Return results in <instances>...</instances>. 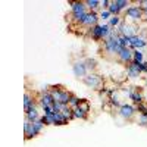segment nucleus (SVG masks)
Here are the masks:
<instances>
[{"label":"nucleus","mask_w":147,"mask_h":147,"mask_svg":"<svg viewBox=\"0 0 147 147\" xmlns=\"http://www.w3.org/2000/svg\"><path fill=\"white\" fill-rule=\"evenodd\" d=\"M119 32L116 28H112L109 37L99 44V55L107 60H116L122 47L119 46Z\"/></svg>","instance_id":"nucleus-1"},{"label":"nucleus","mask_w":147,"mask_h":147,"mask_svg":"<svg viewBox=\"0 0 147 147\" xmlns=\"http://www.w3.org/2000/svg\"><path fill=\"white\" fill-rule=\"evenodd\" d=\"M47 90H49V93L53 96L55 102H59V103H62V105H68L71 96L74 94L72 91H69L65 85H62V84L47 85Z\"/></svg>","instance_id":"nucleus-2"},{"label":"nucleus","mask_w":147,"mask_h":147,"mask_svg":"<svg viewBox=\"0 0 147 147\" xmlns=\"http://www.w3.org/2000/svg\"><path fill=\"white\" fill-rule=\"evenodd\" d=\"M110 31H112V28L109 27V24H97V25H94L90 31H88V34H87V37L88 38H91L93 41H96V43H102L103 40H106L107 37H109V34H110Z\"/></svg>","instance_id":"nucleus-3"},{"label":"nucleus","mask_w":147,"mask_h":147,"mask_svg":"<svg viewBox=\"0 0 147 147\" xmlns=\"http://www.w3.org/2000/svg\"><path fill=\"white\" fill-rule=\"evenodd\" d=\"M87 87H90V88H93V90H97V91H100V90H103L105 87V80H103V77H100L99 74H96V72H90V74H87L82 80H81Z\"/></svg>","instance_id":"nucleus-4"},{"label":"nucleus","mask_w":147,"mask_h":147,"mask_svg":"<svg viewBox=\"0 0 147 147\" xmlns=\"http://www.w3.org/2000/svg\"><path fill=\"white\" fill-rule=\"evenodd\" d=\"M72 63V71H74V75H75L77 80H82L85 75L88 74L87 71V66H85V62L84 59H75V60H71Z\"/></svg>","instance_id":"nucleus-5"},{"label":"nucleus","mask_w":147,"mask_h":147,"mask_svg":"<svg viewBox=\"0 0 147 147\" xmlns=\"http://www.w3.org/2000/svg\"><path fill=\"white\" fill-rule=\"evenodd\" d=\"M124 18H125V19L128 18L131 22L137 24V22H140L141 19H144V12H143L141 6H129V7L125 10V16H124Z\"/></svg>","instance_id":"nucleus-6"},{"label":"nucleus","mask_w":147,"mask_h":147,"mask_svg":"<svg viewBox=\"0 0 147 147\" xmlns=\"http://www.w3.org/2000/svg\"><path fill=\"white\" fill-rule=\"evenodd\" d=\"M119 115L127 119V121H132L134 116L137 115V110H136V106H131V105H122L119 109H118Z\"/></svg>","instance_id":"nucleus-7"},{"label":"nucleus","mask_w":147,"mask_h":147,"mask_svg":"<svg viewBox=\"0 0 147 147\" xmlns=\"http://www.w3.org/2000/svg\"><path fill=\"white\" fill-rule=\"evenodd\" d=\"M116 62L121 63V65H129L132 62V50L129 47H125V49H122V50L119 52L118 57H116Z\"/></svg>","instance_id":"nucleus-8"},{"label":"nucleus","mask_w":147,"mask_h":147,"mask_svg":"<svg viewBox=\"0 0 147 147\" xmlns=\"http://www.w3.org/2000/svg\"><path fill=\"white\" fill-rule=\"evenodd\" d=\"M125 69H127V75H128L129 78H132V80L138 78L141 74H143L141 69H140V63H137V62H131L129 65L125 66Z\"/></svg>","instance_id":"nucleus-9"},{"label":"nucleus","mask_w":147,"mask_h":147,"mask_svg":"<svg viewBox=\"0 0 147 147\" xmlns=\"http://www.w3.org/2000/svg\"><path fill=\"white\" fill-rule=\"evenodd\" d=\"M137 30H138V25L134 22H127L125 27H124V31H122V35L128 37V38H132V37L138 35L137 34Z\"/></svg>","instance_id":"nucleus-10"},{"label":"nucleus","mask_w":147,"mask_h":147,"mask_svg":"<svg viewBox=\"0 0 147 147\" xmlns=\"http://www.w3.org/2000/svg\"><path fill=\"white\" fill-rule=\"evenodd\" d=\"M147 44V40L144 38V37L141 35H136V37H132V38L129 40V49L131 50H138V49L144 47Z\"/></svg>","instance_id":"nucleus-11"},{"label":"nucleus","mask_w":147,"mask_h":147,"mask_svg":"<svg viewBox=\"0 0 147 147\" xmlns=\"http://www.w3.org/2000/svg\"><path fill=\"white\" fill-rule=\"evenodd\" d=\"M129 99L132 100V103L136 105V106H137V105H140V103H143V102H146L143 91H141V90H138L137 87H132L131 94H129Z\"/></svg>","instance_id":"nucleus-12"},{"label":"nucleus","mask_w":147,"mask_h":147,"mask_svg":"<svg viewBox=\"0 0 147 147\" xmlns=\"http://www.w3.org/2000/svg\"><path fill=\"white\" fill-rule=\"evenodd\" d=\"M41 116L38 113V106H32L31 109L25 110V119L27 121H31V122H35V121H38Z\"/></svg>","instance_id":"nucleus-13"},{"label":"nucleus","mask_w":147,"mask_h":147,"mask_svg":"<svg viewBox=\"0 0 147 147\" xmlns=\"http://www.w3.org/2000/svg\"><path fill=\"white\" fill-rule=\"evenodd\" d=\"M52 118H53V122H55V125H66L68 122H69V119L66 118V116H63L62 113H53L52 115Z\"/></svg>","instance_id":"nucleus-14"},{"label":"nucleus","mask_w":147,"mask_h":147,"mask_svg":"<svg viewBox=\"0 0 147 147\" xmlns=\"http://www.w3.org/2000/svg\"><path fill=\"white\" fill-rule=\"evenodd\" d=\"M84 62H85V66H87L88 74L97 71V60H96V59H93V57H85Z\"/></svg>","instance_id":"nucleus-15"},{"label":"nucleus","mask_w":147,"mask_h":147,"mask_svg":"<svg viewBox=\"0 0 147 147\" xmlns=\"http://www.w3.org/2000/svg\"><path fill=\"white\" fill-rule=\"evenodd\" d=\"M74 119H81V121H87L88 119V113L82 110L80 106L77 109H74Z\"/></svg>","instance_id":"nucleus-16"},{"label":"nucleus","mask_w":147,"mask_h":147,"mask_svg":"<svg viewBox=\"0 0 147 147\" xmlns=\"http://www.w3.org/2000/svg\"><path fill=\"white\" fill-rule=\"evenodd\" d=\"M85 6H87V9L90 12H97L100 9V2L99 0H85Z\"/></svg>","instance_id":"nucleus-17"},{"label":"nucleus","mask_w":147,"mask_h":147,"mask_svg":"<svg viewBox=\"0 0 147 147\" xmlns=\"http://www.w3.org/2000/svg\"><path fill=\"white\" fill-rule=\"evenodd\" d=\"M109 12H110V15L112 16H121V9H119V6L116 5V0H113V2H110V6H109V9H107Z\"/></svg>","instance_id":"nucleus-18"},{"label":"nucleus","mask_w":147,"mask_h":147,"mask_svg":"<svg viewBox=\"0 0 147 147\" xmlns=\"http://www.w3.org/2000/svg\"><path fill=\"white\" fill-rule=\"evenodd\" d=\"M132 62H137V63H143L144 62L143 53L140 50H132Z\"/></svg>","instance_id":"nucleus-19"},{"label":"nucleus","mask_w":147,"mask_h":147,"mask_svg":"<svg viewBox=\"0 0 147 147\" xmlns=\"http://www.w3.org/2000/svg\"><path fill=\"white\" fill-rule=\"evenodd\" d=\"M80 103H81V99H80V97H77L75 94H72L71 96V99H69V106L72 107V109H77L78 106H80Z\"/></svg>","instance_id":"nucleus-20"},{"label":"nucleus","mask_w":147,"mask_h":147,"mask_svg":"<svg viewBox=\"0 0 147 147\" xmlns=\"http://www.w3.org/2000/svg\"><path fill=\"white\" fill-rule=\"evenodd\" d=\"M121 21H122L121 16H112V18L109 19L107 24H109V27H110V28H118V25L121 24Z\"/></svg>","instance_id":"nucleus-21"},{"label":"nucleus","mask_w":147,"mask_h":147,"mask_svg":"<svg viewBox=\"0 0 147 147\" xmlns=\"http://www.w3.org/2000/svg\"><path fill=\"white\" fill-rule=\"evenodd\" d=\"M136 110L140 113V115H147V102H143L140 105L136 106Z\"/></svg>","instance_id":"nucleus-22"},{"label":"nucleus","mask_w":147,"mask_h":147,"mask_svg":"<svg viewBox=\"0 0 147 147\" xmlns=\"http://www.w3.org/2000/svg\"><path fill=\"white\" fill-rule=\"evenodd\" d=\"M131 3H132V2H129V0H116V5L119 6L121 10H127Z\"/></svg>","instance_id":"nucleus-23"},{"label":"nucleus","mask_w":147,"mask_h":147,"mask_svg":"<svg viewBox=\"0 0 147 147\" xmlns=\"http://www.w3.org/2000/svg\"><path fill=\"white\" fill-rule=\"evenodd\" d=\"M134 5H141V9L144 12V19H147V0H140V2H132Z\"/></svg>","instance_id":"nucleus-24"},{"label":"nucleus","mask_w":147,"mask_h":147,"mask_svg":"<svg viewBox=\"0 0 147 147\" xmlns=\"http://www.w3.org/2000/svg\"><path fill=\"white\" fill-rule=\"evenodd\" d=\"M137 124H138L140 127H147V115H140V113H138Z\"/></svg>","instance_id":"nucleus-25"},{"label":"nucleus","mask_w":147,"mask_h":147,"mask_svg":"<svg viewBox=\"0 0 147 147\" xmlns=\"http://www.w3.org/2000/svg\"><path fill=\"white\" fill-rule=\"evenodd\" d=\"M99 16L103 18V19H110V18H112V15H110V12H109V10H102Z\"/></svg>","instance_id":"nucleus-26"},{"label":"nucleus","mask_w":147,"mask_h":147,"mask_svg":"<svg viewBox=\"0 0 147 147\" xmlns=\"http://www.w3.org/2000/svg\"><path fill=\"white\" fill-rule=\"evenodd\" d=\"M140 69H141V72H143V74H147V62L140 63Z\"/></svg>","instance_id":"nucleus-27"},{"label":"nucleus","mask_w":147,"mask_h":147,"mask_svg":"<svg viewBox=\"0 0 147 147\" xmlns=\"http://www.w3.org/2000/svg\"><path fill=\"white\" fill-rule=\"evenodd\" d=\"M144 99H146V102H147V94H146V96H144Z\"/></svg>","instance_id":"nucleus-28"}]
</instances>
